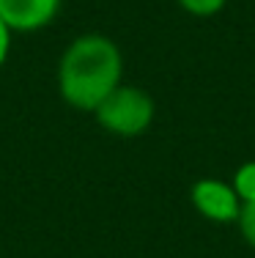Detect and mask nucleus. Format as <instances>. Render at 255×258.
<instances>
[{
    "label": "nucleus",
    "instance_id": "nucleus-6",
    "mask_svg": "<svg viewBox=\"0 0 255 258\" xmlns=\"http://www.w3.org/2000/svg\"><path fill=\"white\" fill-rule=\"evenodd\" d=\"M176 3L192 17H214L225 9L228 0H176Z\"/></svg>",
    "mask_w": 255,
    "mask_h": 258
},
{
    "label": "nucleus",
    "instance_id": "nucleus-7",
    "mask_svg": "<svg viewBox=\"0 0 255 258\" xmlns=\"http://www.w3.org/2000/svg\"><path fill=\"white\" fill-rule=\"evenodd\" d=\"M236 225H239L241 239H244L250 247H255V201H250V204H241V212H239Z\"/></svg>",
    "mask_w": 255,
    "mask_h": 258
},
{
    "label": "nucleus",
    "instance_id": "nucleus-8",
    "mask_svg": "<svg viewBox=\"0 0 255 258\" xmlns=\"http://www.w3.org/2000/svg\"><path fill=\"white\" fill-rule=\"evenodd\" d=\"M9 50H11V30L3 25V20H0V69H3L6 58H9Z\"/></svg>",
    "mask_w": 255,
    "mask_h": 258
},
{
    "label": "nucleus",
    "instance_id": "nucleus-3",
    "mask_svg": "<svg viewBox=\"0 0 255 258\" xmlns=\"http://www.w3.org/2000/svg\"><path fill=\"white\" fill-rule=\"evenodd\" d=\"M190 201L200 217L220 225L236 223L241 212V201L236 195L233 184L222 179H198L190 189Z\"/></svg>",
    "mask_w": 255,
    "mask_h": 258
},
{
    "label": "nucleus",
    "instance_id": "nucleus-5",
    "mask_svg": "<svg viewBox=\"0 0 255 258\" xmlns=\"http://www.w3.org/2000/svg\"><path fill=\"white\" fill-rule=\"evenodd\" d=\"M230 184H233V189H236V195H239L241 204H250V201H255V159L239 165Z\"/></svg>",
    "mask_w": 255,
    "mask_h": 258
},
{
    "label": "nucleus",
    "instance_id": "nucleus-2",
    "mask_svg": "<svg viewBox=\"0 0 255 258\" xmlns=\"http://www.w3.org/2000/svg\"><path fill=\"white\" fill-rule=\"evenodd\" d=\"M154 115L156 104L151 99V94H145L137 85L124 83L115 91H110L99 102V107L94 110V118L99 121V126L115 138H140L154 124Z\"/></svg>",
    "mask_w": 255,
    "mask_h": 258
},
{
    "label": "nucleus",
    "instance_id": "nucleus-4",
    "mask_svg": "<svg viewBox=\"0 0 255 258\" xmlns=\"http://www.w3.org/2000/svg\"><path fill=\"white\" fill-rule=\"evenodd\" d=\"M63 0H0V20L11 33H33L55 22Z\"/></svg>",
    "mask_w": 255,
    "mask_h": 258
},
{
    "label": "nucleus",
    "instance_id": "nucleus-1",
    "mask_svg": "<svg viewBox=\"0 0 255 258\" xmlns=\"http://www.w3.org/2000/svg\"><path fill=\"white\" fill-rule=\"evenodd\" d=\"M124 80V55L110 36L82 33L58 60V94L69 107L94 113Z\"/></svg>",
    "mask_w": 255,
    "mask_h": 258
}]
</instances>
